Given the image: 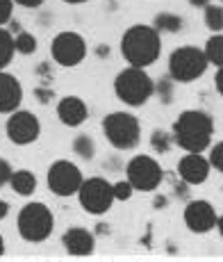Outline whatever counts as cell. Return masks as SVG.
Masks as SVG:
<instances>
[{"instance_id": "12", "label": "cell", "mask_w": 223, "mask_h": 262, "mask_svg": "<svg viewBox=\"0 0 223 262\" xmlns=\"http://www.w3.org/2000/svg\"><path fill=\"white\" fill-rule=\"evenodd\" d=\"M185 226L196 235H205L216 228V210L210 201H189L185 208Z\"/></svg>"}, {"instance_id": "36", "label": "cell", "mask_w": 223, "mask_h": 262, "mask_svg": "<svg viewBox=\"0 0 223 262\" xmlns=\"http://www.w3.org/2000/svg\"><path fill=\"white\" fill-rule=\"evenodd\" d=\"M64 3H69V5H82V3H87V0H64Z\"/></svg>"}, {"instance_id": "7", "label": "cell", "mask_w": 223, "mask_h": 262, "mask_svg": "<svg viewBox=\"0 0 223 262\" xmlns=\"http://www.w3.org/2000/svg\"><path fill=\"white\" fill-rule=\"evenodd\" d=\"M78 201H80V208L84 212L94 214V216H100L105 212H109L112 203H114V191H112V183L105 178H89V180H82L78 189Z\"/></svg>"}, {"instance_id": "11", "label": "cell", "mask_w": 223, "mask_h": 262, "mask_svg": "<svg viewBox=\"0 0 223 262\" xmlns=\"http://www.w3.org/2000/svg\"><path fill=\"white\" fill-rule=\"evenodd\" d=\"M5 133H7V139L16 146H28L34 144L41 135V123L28 110H14L9 112V119L5 123Z\"/></svg>"}, {"instance_id": "25", "label": "cell", "mask_w": 223, "mask_h": 262, "mask_svg": "<svg viewBox=\"0 0 223 262\" xmlns=\"http://www.w3.org/2000/svg\"><path fill=\"white\" fill-rule=\"evenodd\" d=\"M173 84H175V80L171 78H164V80H160V82L155 84V92L157 96H160V100L164 105H169V103H173Z\"/></svg>"}, {"instance_id": "8", "label": "cell", "mask_w": 223, "mask_h": 262, "mask_svg": "<svg viewBox=\"0 0 223 262\" xmlns=\"http://www.w3.org/2000/svg\"><path fill=\"white\" fill-rule=\"evenodd\" d=\"M82 171H80L78 164H73L71 160H57L48 167V173H46V183H48V189L53 191L59 199H69V196H75L82 185Z\"/></svg>"}, {"instance_id": "27", "label": "cell", "mask_w": 223, "mask_h": 262, "mask_svg": "<svg viewBox=\"0 0 223 262\" xmlns=\"http://www.w3.org/2000/svg\"><path fill=\"white\" fill-rule=\"evenodd\" d=\"M210 164L214 167L219 173H223V142H219L216 146H212V150H210Z\"/></svg>"}, {"instance_id": "17", "label": "cell", "mask_w": 223, "mask_h": 262, "mask_svg": "<svg viewBox=\"0 0 223 262\" xmlns=\"http://www.w3.org/2000/svg\"><path fill=\"white\" fill-rule=\"evenodd\" d=\"M9 187L16 191L18 196H32L37 191V176L28 169H18L12 171V178H9Z\"/></svg>"}, {"instance_id": "3", "label": "cell", "mask_w": 223, "mask_h": 262, "mask_svg": "<svg viewBox=\"0 0 223 262\" xmlns=\"http://www.w3.org/2000/svg\"><path fill=\"white\" fill-rule=\"evenodd\" d=\"M114 94L121 103L130 105V107H141L146 105L155 94V82L146 69L128 67L123 69L114 80Z\"/></svg>"}, {"instance_id": "15", "label": "cell", "mask_w": 223, "mask_h": 262, "mask_svg": "<svg viewBox=\"0 0 223 262\" xmlns=\"http://www.w3.org/2000/svg\"><path fill=\"white\" fill-rule=\"evenodd\" d=\"M62 246L69 255H78V258H84V255H91L96 249V237L94 233H89L87 228H69L66 233L62 235Z\"/></svg>"}, {"instance_id": "13", "label": "cell", "mask_w": 223, "mask_h": 262, "mask_svg": "<svg viewBox=\"0 0 223 262\" xmlns=\"http://www.w3.org/2000/svg\"><path fill=\"white\" fill-rule=\"evenodd\" d=\"M210 160L203 158L200 153H187L178 162V176L187 185H203L210 176Z\"/></svg>"}, {"instance_id": "2", "label": "cell", "mask_w": 223, "mask_h": 262, "mask_svg": "<svg viewBox=\"0 0 223 262\" xmlns=\"http://www.w3.org/2000/svg\"><path fill=\"white\" fill-rule=\"evenodd\" d=\"M121 53L130 67L148 69L157 62L162 53V39L160 32L153 25H132L121 37Z\"/></svg>"}, {"instance_id": "28", "label": "cell", "mask_w": 223, "mask_h": 262, "mask_svg": "<svg viewBox=\"0 0 223 262\" xmlns=\"http://www.w3.org/2000/svg\"><path fill=\"white\" fill-rule=\"evenodd\" d=\"M12 12H14V0H0V25L12 21Z\"/></svg>"}, {"instance_id": "10", "label": "cell", "mask_w": 223, "mask_h": 262, "mask_svg": "<svg viewBox=\"0 0 223 262\" xmlns=\"http://www.w3.org/2000/svg\"><path fill=\"white\" fill-rule=\"evenodd\" d=\"M50 55H53V59L59 67L73 69L87 57V41H84L82 34L64 30L50 43Z\"/></svg>"}, {"instance_id": "29", "label": "cell", "mask_w": 223, "mask_h": 262, "mask_svg": "<svg viewBox=\"0 0 223 262\" xmlns=\"http://www.w3.org/2000/svg\"><path fill=\"white\" fill-rule=\"evenodd\" d=\"M12 164L7 162V160L0 158V187H5V185H9V178H12Z\"/></svg>"}, {"instance_id": "20", "label": "cell", "mask_w": 223, "mask_h": 262, "mask_svg": "<svg viewBox=\"0 0 223 262\" xmlns=\"http://www.w3.org/2000/svg\"><path fill=\"white\" fill-rule=\"evenodd\" d=\"M14 53H16V48H14V34L0 25V71L12 64Z\"/></svg>"}, {"instance_id": "33", "label": "cell", "mask_w": 223, "mask_h": 262, "mask_svg": "<svg viewBox=\"0 0 223 262\" xmlns=\"http://www.w3.org/2000/svg\"><path fill=\"white\" fill-rule=\"evenodd\" d=\"M7 214H9V203L5 199H0V221H3Z\"/></svg>"}, {"instance_id": "35", "label": "cell", "mask_w": 223, "mask_h": 262, "mask_svg": "<svg viewBox=\"0 0 223 262\" xmlns=\"http://www.w3.org/2000/svg\"><path fill=\"white\" fill-rule=\"evenodd\" d=\"M216 228H219V235L223 237V214H221V216H216Z\"/></svg>"}, {"instance_id": "34", "label": "cell", "mask_w": 223, "mask_h": 262, "mask_svg": "<svg viewBox=\"0 0 223 262\" xmlns=\"http://www.w3.org/2000/svg\"><path fill=\"white\" fill-rule=\"evenodd\" d=\"M187 3H189L191 7H205V5L210 3V0H187Z\"/></svg>"}, {"instance_id": "26", "label": "cell", "mask_w": 223, "mask_h": 262, "mask_svg": "<svg viewBox=\"0 0 223 262\" xmlns=\"http://www.w3.org/2000/svg\"><path fill=\"white\" fill-rule=\"evenodd\" d=\"M112 191H114V201H130L135 194V187L125 178V180H119V183H112Z\"/></svg>"}, {"instance_id": "14", "label": "cell", "mask_w": 223, "mask_h": 262, "mask_svg": "<svg viewBox=\"0 0 223 262\" xmlns=\"http://www.w3.org/2000/svg\"><path fill=\"white\" fill-rule=\"evenodd\" d=\"M23 103V84L16 75L0 71V114H9Z\"/></svg>"}, {"instance_id": "5", "label": "cell", "mask_w": 223, "mask_h": 262, "mask_svg": "<svg viewBox=\"0 0 223 262\" xmlns=\"http://www.w3.org/2000/svg\"><path fill=\"white\" fill-rule=\"evenodd\" d=\"M103 133L107 142L119 150H132L141 139L139 119L130 112H112L103 119Z\"/></svg>"}, {"instance_id": "18", "label": "cell", "mask_w": 223, "mask_h": 262, "mask_svg": "<svg viewBox=\"0 0 223 262\" xmlns=\"http://www.w3.org/2000/svg\"><path fill=\"white\" fill-rule=\"evenodd\" d=\"M153 28L157 30V32L175 34V32L182 30V16H178V14H173V12H162V14L155 16Z\"/></svg>"}, {"instance_id": "9", "label": "cell", "mask_w": 223, "mask_h": 262, "mask_svg": "<svg viewBox=\"0 0 223 262\" xmlns=\"http://www.w3.org/2000/svg\"><path fill=\"white\" fill-rule=\"evenodd\" d=\"M130 185L135 191H155L164 180V171H162L160 162L150 155H135L125 167Z\"/></svg>"}, {"instance_id": "22", "label": "cell", "mask_w": 223, "mask_h": 262, "mask_svg": "<svg viewBox=\"0 0 223 262\" xmlns=\"http://www.w3.org/2000/svg\"><path fill=\"white\" fill-rule=\"evenodd\" d=\"M203 9H205V25L212 32H221L223 30V7H216V5L207 3Z\"/></svg>"}, {"instance_id": "31", "label": "cell", "mask_w": 223, "mask_h": 262, "mask_svg": "<svg viewBox=\"0 0 223 262\" xmlns=\"http://www.w3.org/2000/svg\"><path fill=\"white\" fill-rule=\"evenodd\" d=\"M214 84H216V92L223 96V67H219V71L214 75Z\"/></svg>"}, {"instance_id": "19", "label": "cell", "mask_w": 223, "mask_h": 262, "mask_svg": "<svg viewBox=\"0 0 223 262\" xmlns=\"http://www.w3.org/2000/svg\"><path fill=\"white\" fill-rule=\"evenodd\" d=\"M203 53H205V57H207V62L210 64H214V67H223V34L221 32L212 34V37L207 39Z\"/></svg>"}, {"instance_id": "24", "label": "cell", "mask_w": 223, "mask_h": 262, "mask_svg": "<svg viewBox=\"0 0 223 262\" xmlns=\"http://www.w3.org/2000/svg\"><path fill=\"white\" fill-rule=\"evenodd\" d=\"M171 142H173V137H171L169 133H164V130H153V135H150V146H153L155 153H169L171 148Z\"/></svg>"}, {"instance_id": "38", "label": "cell", "mask_w": 223, "mask_h": 262, "mask_svg": "<svg viewBox=\"0 0 223 262\" xmlns=\"http://www.w3.org/2000/svg\"><path fill=\"white\" fill-rule=\"evenodd\" d=\"M221 3H223V0H221Z\"/></svg>"}, {"instance_id": "21", "label": "cell", "mask_w": 223, "mask_h": 262, "mask_svg": "<svg viewBox=\"0 0 223 262\" xmlns=\"http://www.w3.org/2000/svg\"><path fill=\"white\" fill-rule=\"evenodd\" d=\"M73 153L82 160H91L96 155V144L89 135H78L73 139Z\"/></svg>"}, {"instance_id": "4", "label": "cell", "mask_w": 223, "mask_h": 262, "mask_svg": "<svg viewBox=\"0 0 223 262\" xmlns=\"http://www.w3.org/2000/svg\"><path fill=\"white\" fill-rule=\"evenodd\" d=\"M16 228H18V235L25 242L39 244V242H46L53 235L55 216L46 203H28L18 212Z\"/></svg>"}, {"instance_id": "30", "label": "cell", "mask_w": 223, "mask_h": 262, "mask_svg": "<svg viewBox=\"0 0 223 262\" xmlns=\"http://www.w3.org/2000/svg\"><path fill=\"white\" fill-rule=\"evenodd\" d=\"M14 3L21 5V7L32 9V7H39V5H43V0H14Z\"/></svg>"}, {"instance_id": "23", "label": "cell", "mask_w": 223, "mask_h": 262, "mask_svg": "<svg viewBox=\"0 0 223 262\" xmlns=\"http://www.w3.org/2000/svg\"><path fill=\"white\" fill-rule=\"evenodd\" d=\"M37 37L30 32H18L16 37H14V48H16V53L21 55H32L37 53Z\"/></svg>"}, {"instance_id": "32", "label": "cell", "mask_w": 223, "mask_h": 262, "mask_svg": "<svg viewBox=\"0 0 223 262\" xmlns=\"http://www.w3.org/2000/svg\"><path fill=\"white\" fill-rule=\"evenodd\" d=\"M166 205H169V199H166V196H157L155 199V210H164Z\"/></svg>"}, {"instance_id": "1", "label": "cell", "mask_w": 223, "mask_h": 262, "mask_svg": "<svg viewBox=\"0 0 223 262\" xmlns=\"http://www.w3.org/2000/svg\"><path fill=\"white\" fill-rule=\"evenodd\" d=\"M214 121L203 110H185L171 128V137L187 153H203L210 148Z\"/></svg>"}, {"instance_id": "37", "label": "cell", "mask_w": 223, "mask_h": 262, "mask_svg": "<svg viewBox=\"0 0 223 262\" xmlns=\"http://www.w3.org/2000/svg\"><path fill=\"white\" fill-rule=\"evenodd\" d=\"M5 253V239H3V235H0V255Z\"/></svg>"}, {"instance_id": "6", "label": "cell", "mask_w": 223, "mask_h": 262, "mask_svg": "<svg viewBox=\"0 0 223 262\" xmlns=\"http://www.w3.org/2000/svg\"><path fill=\"white\" fill-rule=\"evenodd\" d=\"M207 67L210 62H207L205 53L196 46H180L169 57V75L182 84L198 80L207 71Z\"/></svg>"}, {"instance_id": "16", "label": "cell", "mask_w": 223, "mask_h": 262, "mask_svg": "<svg viewBox=\"0 0 223 262\" xmlns=\"http://www.w3.org/2000/svg\"><path fill=\"white\" fill-rule=\"evenodd\" d=\"M57 117L69 128H78L89 117V107L80 96H64L57 103Z\"/></svg>"}]
</instances>
